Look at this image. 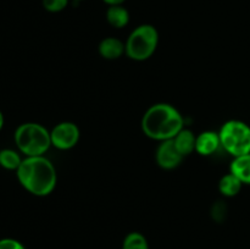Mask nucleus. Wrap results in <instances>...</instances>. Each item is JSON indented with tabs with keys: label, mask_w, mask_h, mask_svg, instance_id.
I'll return each instance as SVG.
<instances>
[{
	"label": "nucleus",
	"mask_w": 250,
	"mask_h": 249,
	"mask_svg": "<svg viewBox=\"0 0 250 249\" xmlns=\"http://www.w3.org/2000/svg\"><path fill=\"white\" fill-rule=\"evenodd\" d=\"M19 182L31 194L49 195L58 182L56 170L45 156H26L16 171Z\"/></svg>",
	"instance_id": "nucleus-1"
},
{
	"label": "nucleus",
	"mask_w": 250,
	"mask_h": 249,
	"mask_svg": "<svg viewBox=\"0 0 250 249\" xmlns=\"http://www.w3.org/2000/svg\"><path fill=\"white\" fill-rule=\"evenodd\" d=\"M142 129L146 137L155 141L173 139L183 129V117L175 106L159 103L149 107L142 119Z\"/></svg>",
	"instance_id": "nucleus-2"
},
{
	"label": "nucleus",
	"mask_w": 250,
	"mask_h": 249,
	"mask_svg": "<svg viewBox=\"0 0 250 249\" xmlns=\"http://www.w3.org/2000/svg\"><path fill=\"white\" fill-rule=\"evenodd\" d=\"M17 148L26 156H42L51 145L50 132L41 124L26 122L20 124L14 134Z\"/></svg>",
	"instance_id": "nucleus-3"
},
{
	"label": "nucleus",
	"mask_w": 250,
	"mask_h": 249,
	"mask_svg": "<svg viewBox=\"0 0 250 249\" xmlns=\"http://www.w3.org/2000/svg\"><path fill=\"white\" fill-rule=\"evenodd\" d=\"M158 43V29L151 24H141L129 34L126 44H125L126 54L132 60H146L155 53Z\"/></svg>",
	"instance_id": "nucleus-4"
},
{
	"label": "nucleus",
	"mask_w": 250,
	"mask_h": 249,
	"mask_svg": "<svg viewBox=\"0 0 250 249\" xmlns=\"http://www.w3.org/2000/svg\"><path fill=\"white\" fill-rule=\"evenodd\" d=\"M221 145L232 156L250 154V126L239 120H229L219 132Z\"/></svg>",
	"instance_id": "nucleus-5"
},
{
	"label": "nucleus",
	"mask_w": 250,
	"mask_h": 249,
	"mask_svg": "<svg viewBox=\"0 0 250 249\" xmlns=\"http://www.w3.org/2000/svg\"><path fill=\"white\" fill-rule=\"evenodd\" d=\"M51 145L61 150L73 148L80 141V128L73 122H61L50 132Z\"/></svg>",
	"instance_id": "nucleus-6"
},
{
	"label": "nucleus",
	"mask_w": 250,
	"mask_h": 249,
	"mask_svg": "<svg viewBox=\"0 0 250 249\" xmlns=\"http://www.w3.org/2000/svg\"><path fill=\"white\" fill-rule=\"evenodd\" d=\"M156 163L160 167L165 168V170H172V168L177 167L181 164L182 159L185 156L178 151L176 148V144L173 139H168V141L161 142L160 145L156 149Z\"/></svg>",
	"instance_id": "nucleus-7"
},
{
	"label": "nucleus",
	"mask_w": 250,
	"mask_h": 249,
	"mask_svg": "<svg viewBox=\"0 0 250 249\" xmlns=\"http://www.w3.org/2000/svg\"><path fill=\"white\" fill-rule=\"evenodd\" d=\"M220 145H221V141H220L219 133H216V132L205 131L202 132L199 136H197L195 150L200 155H211L219 149Z\"/></svg>",
	"instance_id": "nucleus-8"
},
{
	"label": "nucleus",
	"mask_w": 250,
	"mask_h": 249,
	"mask_svg": "<svg viewBox=\"0 0 250 249\" xmlns=\"http://www.w3.org/2000/svg\"><path fill=\"white\" fill-rule=\"evenodd\" d=\"M125 51H126V45L120 39L112 38V37L103 39L99 44L100 55L104 59H107V60L119 59Z\"/></svg>",
	"instance_id": "nucleus-9"
},
{
	"label": "nucleus",
	"mask_w": 250,
	"mask_h": 249,
	"mask_svg": "<svg viewBox=\"0 0 250 249\" xmlns=\"http://www.w3.org/2000/svg\"><path fill=\"white\" fill-rule=\"evenodd\" d=\"M229 168L231 173L238 177L243 185H250V154L234 158Z\"/></svg>",
	"instance_id": "nucleus-10"
},
{
	"label": "nucleus",
	"mask_w": 250,
	"mask_h": 249,
	"mask_svg": "<svg viewBox=\"0 0 250 249\" xmlns=\"http://www.w3.org/2000/svg\"><path fill=\"white\" fill-rule=\"evenodd\" d=\"M195 141H197V137L190 129L187 128L181 129L177 136L173 138L176 148L183 156L189 155L193 150H195Z\"/></svg>",
	"instance_id": "nucleus-11"
},
{
	"label": "nucleus",
	"mask_w": 250,
	"mask_h": 249,
	"mask_svg": "<svg viewBox=\"0 0 250 249\" xmlns=\"http://www.w3.org/2000/svg\"><path fill=\"white\" fill-rule=\"evenodd\" d=\"M106 20L115 28H124L129 22V12L122 5H111L106 11Z\"/></svg>",
	"instance_id": "nucleus-12"
},
{
	"label": "nucleus",
	"mask_w": 250,
	"mask_h": 249,
	"mask_svg": "<svg viewBox=\"0 0 250 249\" xmlns=\"http://www.w3.org/2000/svg\"><path fill=\"white\" fill-rule=\"evenodd\" d=\"M242 186H243V183L241 182V180L236 177L233 173L229 172L220 180L219 189L225 197H234L241 192Z\"/></svg>",
	"instance_id": "nucleus-13"
},
{
	"label": "nucleus",
	"mask_w": 250,
	"mask_h": 249,
	"mask_svg": "<svg viewBox=\"0 0 250 249\" xmlns=\"http://www.w3.org/2000/svg\"><path fill=\"white\" fill-rule=\"evenodd\" d=\"M22 160L23 159L21 158V155L16 150H12V149H2V150H0V166L6 168V170L17 171Z\"/></svg>",
	"instance_id": "nucleus-14"
},
{
	"label": "nucleus",
	"mask_w": 250,
	"mask_h": 249,
	"mask_svg": "<svg viewBox=\"0 0 250 249\" xmlns=\"http://www.w3.org/2000/svg\"><path fill=\"white\" fill-rule=\"evenodd\" d=\"M122 249H149L148 241L139 232H131L122 243Z\"/></svg>",
	"instance_id": "nucleus-15"
},
{
	"label": "nucleus",
	"mask_w": 250,
	"mask_h": 249,
	"mask_svg": "<svg viewBox=\"0 0 250 249\" xmlns=\"http://www.w3.org/2000/svg\"><path fill=\"white\" fill-rule=\"evenodd\" d=\"M70 0H43V6L49 12H60L67 7Z\"/></svg>",
	"instance_id": "nucleus-16"
},
{
	"label": "nucleus",
	"mask_w": 250,
	"mask_h": 249,
	"mask_svg": "<svg viewBox=\"0 0 250 249\" xmlns=\"http://www.w3.org/2000/svg\"><path fill=\"white\" fill-rule=\"evenodd\" d=\"M0 249H26L21 242L14 238L0 239Z\"/></svg>",
	"instance_id": "nucleus-17"
},
{
	"label": "nucleus",
	"mask_w": 250,
	"mask_h": 249,
	"mask_svg": "<svg viewBox=\"0 0 250 249\" xmlns=\"http://www.w3.org/2000/svg\"><path fill=\"white\" fill-rule=\"evenodd\" d=\"M103 1L109 5V6H111V5H122L125 0H103Z\"/></svg>",
	"instance_id": "nucleus-18"
},
{
	"label": "nucleus",
	"mask_w": 250,
	"mask_h": 249,
	"mask_svg": "<svg viewBox=\"0 0 250 249\" xmlns=\"http://www.w3.org/2000/svg\"><path fill=\"white\" fill-rule=\"evenodd\" d=\"M2 127H4V115L0 111V131L2 129Z\"/></svg>",
	"instance_id": "nucleus-19"
},
{
	"label": "nucleus",
	"mask_w": 250,
	"mask_h": 249,
	"mask_svg": "<svg viewBox=\"0 0 250 249\" xmlns=\"http://www.w3.org/2000/svg\"><path fill=\"white\" fill-rule=\"evenodd\" d=\"M75 1H81V0H75Z\"/></svg>",
	"instance_id": "nucleus-20"
}]
</instances>
